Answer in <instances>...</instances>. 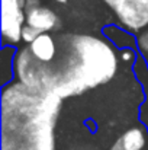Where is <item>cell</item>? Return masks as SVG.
<instances>
[{"label": "cell", "mask_w": 148, "mask_h": 150, "mask_svg": "<svg viewBox=\"0 0 148 150\" xmlns=\"http://www.w3.org/2000/svg\"><path fill=\"white\" fill-rule=\"evenodd\" d=\"M76 48L81 58L77 79L87 88L105 83L115 74L116 57L106 42L92 37H79L76 40Z\"/></svg>", "instance_id": "obj_1"}, {"label": "cell", "mask_w": 148, "mask_h": 150, "mask_svg": "<svg viewBox=\"0 0 148 150\" xmlns=\"http://www.w3.org/2000/svg\"><path fill=\"white\" fill-rule=\"evenodd\" d=\"M26 0H1V37L10 45L22 41L23 22H26Z\"/></svg>", "instance_id": "obj_2"}, {"label": "cell", "mask_w": 148, "mask_h": 150, "mask_svg": "<svg viewBox=\"0 0 148 150\" xmlns=\"http://www.w3.org/2000/svg\"><path fill=\"white\" fill-rule=\"evenodd\" d=\"M118 15L123 28L137 32L148 26V0H105Z\"/></svg>", "instance_id": "obj_3"}, {"label": "cell", "mask_w": 148, "mask_h": 150, "mask_svg": "<svg viewBox=\"0 0 148 150\" xmlns=\"http://www.w3.org/2000/svg\"><path fill=\"white\" fill-rule=\"evenodd\" d=\"M58 23H60L58 16L49 7L39 6L26 12V25H31L41 32H49L57 29Z\"/></svg>", "instance_id": "obj_4"}, {"label": "cell", "mask_w": 148, "mask_h": 150, "mask_svg": "<svg viewBox=\"0 0 148 150\" xmlns=\"http://www.w3.org/2000/svg\"><path fill=\"white\" fill-rule=\"evenodd\" d=\"M29 51L39 63H51L57 54V45L48 32H42L34 42L29 44Z\"/></svg>", "instance_id": "obj_5"}, {"label": "cell", "mask_w": 148, "mask_h": 150, "mask_svg": "<svg viewBox=\"0 0 148 150\" xmlns=\"http://www.w3.org/2000/svg\"><path fill=\"white\" fill-rule=\"evenodd\" d=\"M125 150H142L147 144V133L142 127H132L121 137Z\"/></svg>", "instance_id": "obj_6"}, {"label": "cell", "mask_w": 148, "mask_h": 150, "mask_svg": "<svg viewBox=\"0 0 148 150\" xmlns=\"http://www.w3.org/2000/svg\"><path fill=\"white\" fill-rule=\"evenodd\" d=\"M41 34H42V32L38 31L36 28H34V26H31V25H25L23 29H22V40H23V42L31 44V42H34Z\"/></svg>", "instance_id": "obj_7"}, {"label": "cell", "mask_w": 148, "mask_h": 150, "mask_svg": "<svg viewBox=\"0 0 148 150\" xmlns=\"http://www.w3.org/2000/svg\"><path fill=\"white\" fill-rule=\"evenodd\" d=\"M137 42H138V47L144 51V52L147 54V57H148V31L144 34V35H141V37L138 38Z\"/></svg>", "instance_id": "obj_8"}, {"label": "cell", "mask_w": 148, "mask_h": 150, "mask_svg": "<svg viewBox=\"0 0 148 150\" xmlns=\"http://www.w3.org/2000/svg\"><path fill=\"white\" fill-rule=\"evenodd\" d=\"M121 58L125 63H129V61H132L135 58V54H134V51L131 50V48H125V50L121 51Z\"/></svg>", "instance_id": "obj_9"}, {"label": "cell", "mask_w": 148, "mask_h": 150, "mask_svg": "<svg viewBox=\"0 0 148 150\" xmlns=\"http://www.w3.org/2000/svg\"><path fill=\"white\" fill-rule=\"evenodd\" d=\"M39 6H41L39 0H26V7H25V10L28 12V10H32V9H35V7H39Z\"/></svg>", "instance_id": "obj_10"}, {"label": "cell", "mask_w": 148, "mask_h": 150, "mask_svg": "<svg viewBox=\"0 0 148 150\" xmlns=\"http://www.w3.org/2000/svg\"><path fill=\"white\" fill-rule=\"evenodd\" d=\"M110 150H125V147H123V143H122V140L119 139V140H116L113 144H112V147H110Z\"/></svg>", "instance_id": "obj_11"}, {"label": "cell", "mask_w": 148, "mask_h": 150, "mask_svg": "<svg viewBox=\"0 0 148 150\" xmlns=\"http://www.w3.org/2000/svg\"><path fill=\"white\" fill-rule=\"evenodd\" d=\"M57 1H60V3H67V0H57Z\"/></svg>", "instance_id": "obj_12"}]
</instances>
